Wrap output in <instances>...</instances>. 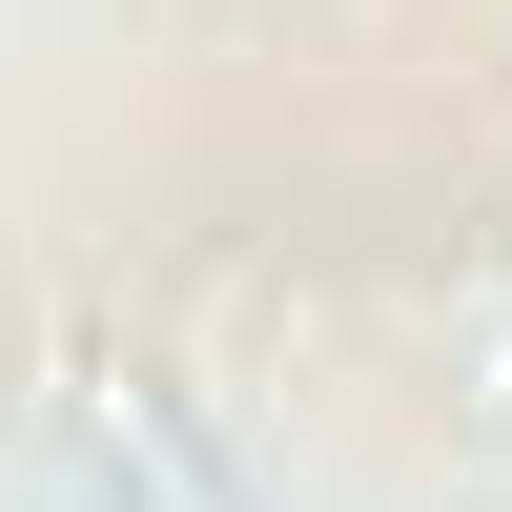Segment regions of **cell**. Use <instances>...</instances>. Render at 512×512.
Instances as JSON below:
<instances>
[{
  "label": "cell",
  "instance_id": "cell-1",
  "mask_svg": "<svg viewBox=\"0 0 512 512\" xmlns=\"http://www.w3.org/2000/svg\"><path fill=\"white\" fill-rule=\"evenodd\" d=\"M451 410L512 451V308H472V328H451Z\"/></svg>",
  "mask_w": 512,
  "mask_h": 512
}]
</instances>
